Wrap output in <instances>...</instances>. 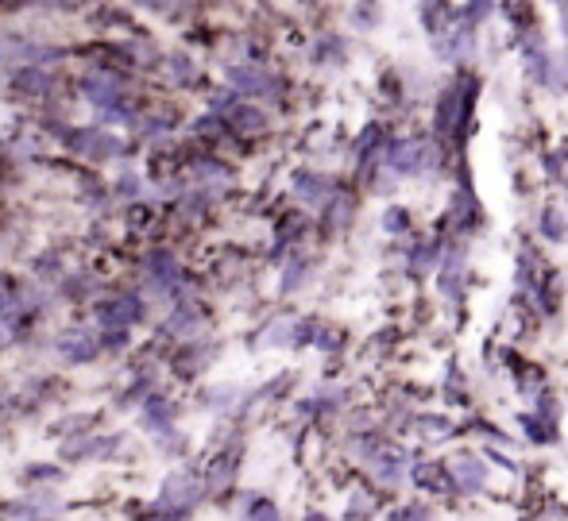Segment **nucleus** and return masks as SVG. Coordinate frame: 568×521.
<instances>
[{"instance_id":"2","label":"nucleus","mask_w":568,"mask_h":521,"mask_svg":"<svg viewBox=\"0 0 568 521\" xmlns=\"http://www.w3.org/2000/svg\"><path fill=\"white\" fill-rule=\"evenodd\" d=\"M59 351H62L67 359H74V364H82V359H90L93 351H98V344H93V336L62 333V336H59Z\"/></svg>"},{"instance_id":"1","label":"nucleus","mask_w":568,"mask_h":521,"mask_svg":"<svg viewBox=\"0 0 568 521\" xmlns=\"http://www.w3.org/2000/svg\"><path fill=\"white\" fill-rule=\"evenodd\" d=\"M197 499V487H194V479L190 476H171L166 479V487H163V507H190V502Z\"/></svg>"},{"instance_id":"3","label":"nucleus","mask_w":568,"mask_h":521,"mask_svg":"<svg viewBox=\"0 0 568 521\" xmlns=\"http://www.w3.org/2000/svg\"><path fill=\"white\" fill-rule=\"evenodd\" d=\"M140 317V309H135V298H120V302H113V306H105L101 309V320L105 325H132V320Z\"/></svg>"}]
</instances>
